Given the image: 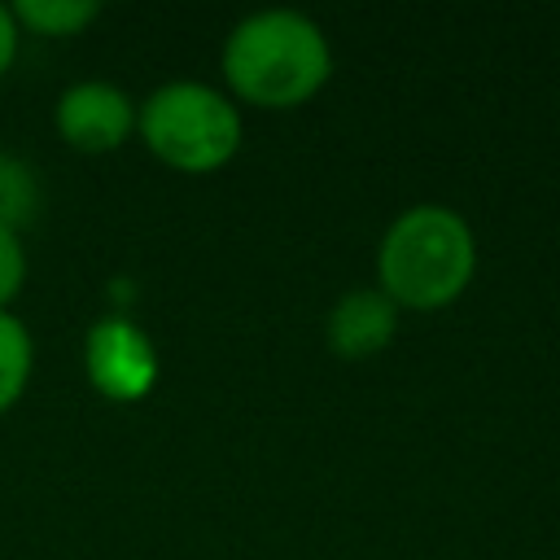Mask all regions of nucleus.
<instances>
[{
  "mask_svg": "<svg viewBox=\"0 0 560 560\" xmlns=\"http://www.w3.org/2000/svg\"><path fill=\"white\" fill-rule=\"evenodd\" d=\"M9 13L22 35L70 39V35H83L101 18V4L96 0H13Z\"/></svg>",
  "mask_w": 560,
  "mask_h": 560,
  "instance_id": "7",
  "label": "nucleus"
},
{
  "mask_svg": "<svg viewBox=\"0 0 560 560\" xmlns=\"http://www.w3.org/2000/svg\"><path fill=\"white\" fill-rule=\"evenodd\" d=\"M39 210V175L26 158L0 149V228L22 232Z\"/></svg>",
  "mask_w": 560,
  "mask_h": 560,
  "instance_id": "9",
  "label": "nucleus"
},
{
  "mask_svg": "<svg viewBox=\"0 0 560 560\" xmlns=\"http://www.w3.org/2000/svg\"><path fill=\"white\" fill-rule=\"evenodd\" d=\"M398 319H402V311L376 284H359V289H346L328 306L324 341L337 359L363 363V359H376L381 350H389V341L398 337Z\"/></svg>",
  "mask_w": 560,
  "mask_h": 560,
  "instance_id": "6",
  "label": "nucleus"
},
{
  "mask_svg": "<svg viewBox=\"0 0 560 560\" xmlns=\"http://www.w3.org/2000/svg\"><path fill=\"white\" fill-rule=\"evenodd\" d=\"M136 136L166 171L214 175L241 153L245 118L223 88L201 79H171L136 101Z\"/></svg>",
  "mask_w": 560,
  "mask_h": 560,
  "instance_id": "3",
  "label": "nucleus"
},
{
  "mask_svg": "<svg viewBox=\"0 0 560 560\" xmlns=\"http://www.w3.org/2000/svg\"><path fill=\"white\" fill-rule=\"evenodd\" d=\"M477 276V232L472 223L442 206L416 201L389 219L376 245V289L416 315L446 311L468 293Z\"/></svg>",
  "mask_w": 560,
  "mask_h": 560,
  "instance_id": "2",
  "label": "nucleus"
},
{
  "mask_svg": "<svg viewBox=\"0 0 560 560\" xmlns=\"http://www.w3.org/2000/svg\"><path fill=\"white\" fill-rule=\"evenodd\" d=\"M219 74L236 105L289 114L328 88L332 44L302 9H254L228 31Z\"/></svg>",
  "mask_w": 560,
  "mask_h": 560,
  "instance_id": "1",
  "label": "nucleus"
},
{
  "mask_svg": "<svg viewBox=\"0 0 560 560\" xmlns=\"http://www.w3.org/2000/svg\"><path fill=\"white\" fill-rule=\"evenodd\" d=\"M88 385L109 402H144L162 376L153 337L127 315H101L83 337Z\"/></svg>",
  "mask_w": 560,
  "mask_h": 560,
  "instance_id": "4",
  "label": "nucleus"
},
{
  "mask_svg": "<svg viewBox=\"0 0 560 560\" xmlns=\"http://www.w3.org/2000/svg\"><path fill=\"white\" fill-rule=\"evenodd\" d=\"M31 372H35V337L13 311H0V416L18 407V398L31 385Z\"/></svg>",
  "mask_w": 560,
  "mask_h": 560,
  "instance_id": "8",
  "label": "nucleus"
},
{
  "mask_svg": "<svg viewBox=\"0 0 560 560\" xmlns=\"http://www.w3.org/2000/svg\"><path fill=\"white\" fill-rule=\"evenodd\" d=\"M26 245H22V232H9L0 228V311H9L22 289H26Z\"/></svg>",
  "mask_w": 560,
  "mask_h": 560,
  "instance_id": "10",
  "label": "nucleus"
},
{
  "mask_svg": "<svg viewBox=\"0 0 560 560\" xmlns=\"http://www.w3.org/2000/svg\"><path fill=\"white\" fill-rule=\"evenodd\" d=\"M18 39H22V31H18L9 4H0V79H4V74L13 70V61H18Z\"/></svg>",
  "mask_w": 560,
  "mask_h": 560,
  "instance_id": "11",
  "label": "nucleus"
},
{
  "mask_svg": "<svg viewBox=\"0 0 560 560\" xmlns=\"http://www.w3.org/2000/svg\"><path fill=\"white\" fill-rule=\"evenodd\" d=\"M52 127L74 153H114L136 136V96L109 79H79L61 88L52 105Z\"/></svg>",
  "mask_w": 560,
  "mask_h": 560,
  "instance_id": "5",
  "label": "nucleus"
}]
</instances>
